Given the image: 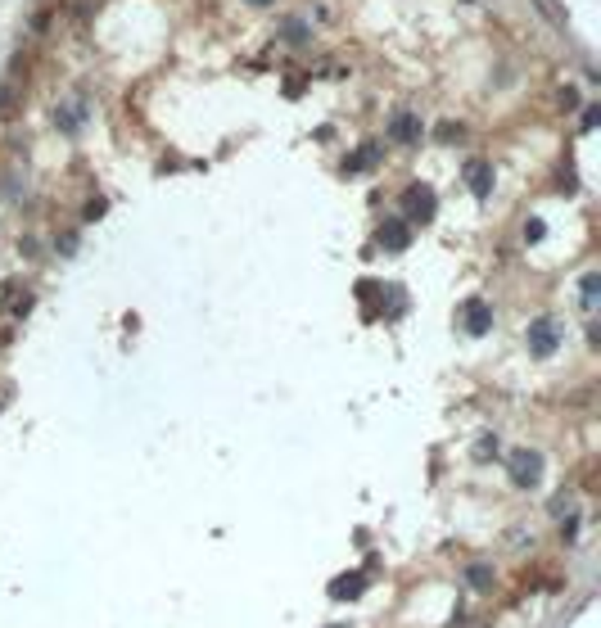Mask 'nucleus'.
<instances>
[{"mask_svg":"<svg viewBox=\"0 0 601 628\" xmlns=\"http://www.w3.org/2000/svg\"><path fill=\"white\" fill-rule=\"evenodd\" d=\"M507 466H511V484L515 488H534L538 479H543V452H534V448H515Z\"/></svg>","mask_w":601,"mask_h":628,"instance_id":"f257e3e1","label":"nucleus"},{"mask_svg":"<svg viewBox=\"0 0 601 628\" xmlns=\"http://www.w3.org/2000/svg\"><path fill=\"white\" fill-rule=\"evenodd\" d=\"M524 339H529V353L534 357H551V353H556V321H551V316H538V321H529V335H524Z\"/></svg>","mask_w":601,"mask_h":628,"instance_id":"f03ea898","label":"nucleus"},{"mask_svg":"<svg viewBox=\"0 0 601 628\" xmlns=\"http://www.w3.org/2000/svg\"><path fill=\"white\" fill-rule=\"evenodd\" d=\"M465 186H470V194H493V163L488 158H470L465 163Z\"/></svg>","mask_w":601,"mask_h":628,"instance_id":"7ed1b4c3","label":"nucleus"},{"mask_svg":"<svg viewBox=\"0 0 601 628\" xmlns=\"http://www.w3.org/2000/svg\"><path fill=\"white\" fill-rule=\"evenodd\" d=\"M461 326H465V335H484L488 326H493V307L488 303H465V316H461Z\"/></svg>","mask_w":601,"mask_h":628,"instance_id":"20e7f679","label":"nucleus"},{"mask_svg":"<svg viewBox=\"0 0 601 628\" xmlns=\"http://www.w3.org/2000/svg\"><path fill=\"white\" fill-rule=\"evenodd\" d=\"M380 244H385V249L389 253H402V249H407V244H412V236H407V221H385V226H380Z\"/></svg>","mask_w":601,"mask_h":628,"instance_id":"39448f33","label":"nucleus"},{"mask_svg":"<svg viewBox=\"0 0 601 628\" xmlns=\"http://www.w3.org/2000/svg\"><path fill=\"white\" fill-rule=\"evenodd\" d=\"M407 213L416 221H429V217H434V194H429L425 186H407Z\"/></svg>","mask_w":601,"mask_h":628,"instance_id":"423d86ee","label":"nucleus"},{"mask_svg":"<svg viewBox=\"0 0 601 628\" xmlns=\"http://www.w3.org/2000/svg\"><path fill=\"white\" fill-rule=\"evenodd\" d=\"M389 136H394V141H402V145L421 141V118H416V114H398L394 122H389Z\"/></svg>","mask_w":601,"mask_h":628,"instance_id":"0eeeda50","label":"nucleus"},{"mask_svg":"<svg viewBox=\"0 0 601 628\" xmlns=\"http://www.w3.org/2000/svg\"><path fill=\"white\" fill-rule=\"evenodd\" d=\"M362 588H366V574L358 570V574H343V578H335V583H330V597L348 601V597H362Z\"/></svg>","mask_w":601,"mask_h":628,"instance_id":"6e6552de","label":"nucleus"},{"mask_svg":"<svg viewBox=\"0 0 601 628\" xmlns=\"http://www.w3.org/2000/svg\"><path fill=\"white\" fill-rule=\"evenodd\" d=\"M597 290H601V276L588 272V276L579 280V303H583V312H597Z\"/></svg>","mask_w":601,"mask_h":628,"instance_id":"1a4fd4ad","label":"nucleus"},{"mask_svg":"<svg viewBox=\"0 0 601 628\" xmlns=\"http://www.w3.org/2000/svg\"><path fill=\"white\" fill-rule=\"evenodd\" d=\"M375 154H380V145H375V141H366L362 150L348 158V172H366V167H375Z\"/></svg>","mask_w":601,"mask_h":628,"instance_id":"9d476101","label":"nucleus"},{"mask_svg":"<svg viewBox=\"0 0 601 628\" xmlns=\"http://www.w3.org/2000/svg\"><path fill=\"white\" fill-rule=\"evenodd\" d=\"M465 583H470V588H480V593H484V588L493 583V570H488V565H470V570H465Z\"/></svg>","mask_w":601,"mask_h":628,"instance_id":"9b49d317","label":"nucleus"},{"mask_svg":"<svg viewBox=\"0 0 601 628\" xmlns=\"http://www.w3.org/2000/svg\"><path fill=\"white\" fill-rule=\"evenodd\" d=\"M497 448H502V443H497V434H484V439H480V448H475V457H480V461H488V457H497Z\"/></svg>","mask_w":601,"mask_h":628,"instance_id":"f8f14e48","label":"nucleus"},{"mask_svg":"<svg viewBox=\"0 0 601 628\" xmlns=\"http://www.w3.org/2000/svg\"><path fill=\"white\" fill-rule=\"evenodd\" d=\"M543 221H538V217H529V221H524V240H529V244H538V240H543Z\"/></svg>","mask_w":601,"mask_h":628,"instance_id":"ddd939ff","label":"nucleus"},{"mask_svg":"<svg viewBox=\"0 0 601 628\" xmlns=\"http://www.w3.org/2000/svg\"><path fill=\"white\" fill-rule=\"evenodd\" d=\"M249 5H272V0H249Z\"/></svg>","mask_w":601,"mask_h":628,"instance_id":"4468645a","label":"nucleus"},{"mask_svg":"<svg viewBox=\"0 0 601 628\" xmlns=\"http://www.w3.org/2000/svg\"><path fill=\"white\" fill-rule=\"evenodd\" d=\"M330 628H343V624H330Z\"/></svg>","mask_w":601,"mask_h":628,"instance_id":"2eb2a0df","label":"nucleus"}]
</instances>
